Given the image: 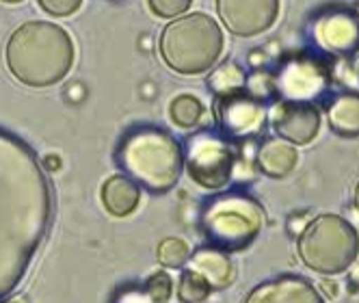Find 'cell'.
Masks as SVG:
<instances>
[{
	"mask_svg": "<svg viewBox=\"0 0 359 303\" xmlns=\"http://www.w3.org/2000/svg\"><path fill=\"white\" fill-rule=\"evenodd\" d=\"M3 3H9V5H15V3H22V0H3Z\"/></svg>",
	"mask_w": 359,
	"mask_h": 303,
	"instance_id": "33",
	"label": "cell"
},
{
	"mask_svg": "<svg viewBox=\"0 0 359 303\" xmlns=\"http://www.w3.org/2000/svg\"><path fill=\"white\" fill-rule=\"evenodd\" d=\"M37 3L46 13L55 15V18H65V15H72L79 11L83 0H37Z\"/></svg>",
	"mask_w": 359,
	"mask_h": 303,
	"instance_id": "26",
	"label": "cell"
},
{
	"mask_svg": "<svg viewBox=\"0 0 359 303\" xmlns=\"http://www.w3.org/2000/svg\"><path fill=\"white\" fill-rule=\"evenodd\" d=\"M191 245L184 238H165L156 247V258L158 264L165 269H184L191 258Z\"/></svg>",
	"mask_w": 359,
	"mask_h": 303,
	"instance_id": "19",
	"label": "cell"
},
{
	"mask_svg": "<svg viewBox=\"0 0 359 303\" xmlns=\"http://www.w3.org/2000/svg\"><path fill=\"white\" fill-rule=\"evenodd\" d=\"M351 267H353V271H351V282H353L355 286H359V262L355 260Z\"/></svg>",
	"mask_w": 359,
	"mask_h": 303,
	"instance_id": "30",
	"label": "cell"
},
{
	"mask_svg": "<svg viewBox=\"0 0 359 303\" xmlns=\"http://www.w3.org/2000/svg\"><path fill=\"white\" fill-rule=\"evenodd\" d=\"M310 221H312V215L307 213V210H303V213H292V215L288 217V221H286V230H288V234H290L292 238H299Z\"/></svg>",
	"mask_w": 359,
	"mask_h": 303,
	"instance_id": "27",
	"label": "cell"
},
{
	"mask_svg": "<svg viewBox=\"0 0 359 303\" xmlns=\"http://www.w3.org/2000/svg\"><path fill=\"white\" fill-rule=\"evenodd\" d=\"M273 79L279 100L314 105L331 87V67L316 55L297 53L279 63Z\"/></svg>",
	"mask_w": 359,
	"mask_h": 303,
	"instance_id": "8",
	"label": "cell"
},
{
	"mask_svg": "<svg viewBox=\"0 0 359 303\" xmlns=\"http://www.w3.org/2000/svg\"><path fill=\"white\" fill-rule=\"evenodd\" d=\"M223 53V33L206 13H189L173 20L163 31L161 55L177 74L208 72Z\"/></svg>",
	"mask_w": 359,
	"mask_h": 303,
	"instance_id": "5",
	"label": "cell"
},
{
	"mask_svg": "<svg viewBox=\"0 0 359 303\" xmlns=\"http://www.w3.org/2000/svg\"><path fill=\"white\" fill-rule=\"evenodd\" d=\"M245 72L234 61H223L210 76H208V87L215 91V95H225L245 89Z\"/></svg>",
	"mask_w": 359,
	"mask_h": 303,
	"instance_id": "18",
	"label": "cell"
},
{
	"mask_svg": "<svg viewBox=\"0 0 359 303\" xmlns=\"http://www.w3.org/2000/svg\"><path fill=\"white\" fill-rule=\"evenodd\" d=\"M115 165L141 189L163 195L182 175L184 149L171 133L158 126H135L115 147Z\"/></svg>",
	"mask_w": 359,
	"mask_h": 303,
	"instance_id": "2",
	"label": "cell"
},
{
	"mask_svg": "<svg viewBox=\"0 0 359 303\" xmlns=\"http://www.w3.org/2000/svg\"><path fill=\"white\" fill-rule=\"evenodd\" d=\"M299 152L292 143L273 137L266 139L255 149V169L262 171L269 178H286L297 167Z\"/></svg>",
	"mask_w": 359,
	"mask_h": 303,
	"instance_id": "15",
	"label": "cell"
},
{
	"mask_svg": "<svg viewBox=\"0 0 359 303\" xmlns=\"http://www.w3.org/2000/svg\"><path fill=\"white\" fill-rule=\"evenodd\" d=\"M169 115L180 128H195L203 117V107L193 95H177L171 102Z\"/></svg>",
	"mask_w": 359,
	"mask_h": 303,
	"instance_id": "20",
	"label": "cell"
},
{
	"mask_svg": "<svg viewBox=\"0 0 359 303\" xmlns=\"http://www.w3.org/2000/svg\"><path fill=\"white\" fill-rule=\"evenodd\" d=\"M327 119L331 130L344 137L357 139L359 137V95L357 93H342L333 97L327 109Z\"/></svg>",
	"mask_w": 359,
	"mask_h": 303,
	"instance_id": "17",
	"label": "cell"
},
{
	"mask_svg": "<svg viewBox=\"0 0 359 303\" xmlns=\"http://www.w3.org/2000/svg\"><path fill=\"white\" fill-rule=\"evenodd\" d=\"M149 9L158 18H177L184 11H189L193 0H147Z\"/></svg>",
	"mask_w": 359,
	"mask_h": 303,
	"instance_id": "24",
	"label": "cell"
},
{
	"mask_svg": "<svg viewBox=\"0 0 359 303\" xmlns=\"http://www.w3.org/2000/svg\"><path fill=\"white\" fill-rule=\"evenodd\" d=\"M320 290L327 295V297H336L338 295V286H336V282H331V280H325L323 284H320Z\"/></svg>",
	"mask_w": 359,
	"mask_h": 303,
	"instance_id": "29",
	"label": "cell"
},
{
	"mask_svg": "<svg viewBox=\"0 0 359 303\" xmlns=\"http://www.w3.org/2000/svg\"><path fill=\"white\" fill-rule=\"evenodd\" d=\"M210 286L201 275L191 269H184L177 280V301L180 303H201L210 297Z\"/></svg>",
	"mask_w": 359,
	"mask_h": 303,
	"instance_id": "21",
	"label": "cell"
},
{
	"mask_svg": "<svg viewBox=\"0 0 359 303\" xmlns=\"http://www.w3.org/2000/svg\"><path fill=\"white\" fill-rule=\"evenodd\" d=\"M266 223L264 208L243 189L221 191L203 201L199 230L206 245L225 254H238L260 236Z\"/></svg>",
	"mask_w": 359,
	"mask_h": 303,
	"instance_id": "4",
	"label": "cell"
},
{
	"mask_svg": "<svg viewBox=\"0 0 359 303\" xmlns=\"http://www.w3.org/2000/svg\"><path fill=\"white\" fill-rule=\"evenodd\" d=\"M141 286L151 303H169L173 295V277L167 271H154Z\"/></svg>",
	"mask_w": 359,
	"mask_h": 303,
	"instance_id": "23",
	"label": "cell"
},
{
	"mask_svg": "<svg viewBox=\"0 0 359 303\" xmlns=\"http://www.w3.org/2000/svg\"><path fill=\"white\" fill-rule=\"evenodd\" d=\"M355 13H357V18H359V5L355 7Z\"/></svg>",
	"mask_w": 359,
	"mask_h": 303,
	"instance_id": "34",
	"label": "cell"
},
{
	"mask_svg": "<svg viewBox=\"0 0 359 303\" xmlns=\"http://www.w3.org/2000/svg\"><path fill=\"white\" fill-rule=\"evenodd\" d=\"M355 208H357V213H359V184H357V189H355Z\"/></svg>",
	"mask_w": 359,
	"mask_h": 303,
	"instance_id": "31",
	"label": "cell"
},
{
	"mask_svg": "<svg viewBox=\"0 0 359 303\" xmlns=\"http://www.w3.org/2000/svg\"><path fill=\"white\" fill-rule=\"evenodd\" d=\"M141 187L123 173H115L102 184V204L113 217H128L139 208Z\"/></svg>",
	"mask_w": 359,
	"mask_h": 303,
	"instance_id": "16",
	"label": "cell"
},
{
	"mask_svg": "<svg viewBox=\"0 0 359 303\" xmlns=\"http://www.w3.org/2000/svg\"><path fill=\"white\" fill-rule=\"evenodd\" d=\"M266 117L275 135L292 145H307L320 128V113L314 105L277 100Z\"/></svg>",
	"mask_w": 359,
	"mask_h": 303,
	"instance_id": "11",
	"label": "cell"
},
{
	"mask_svg": "<svg viewBox=\"0 0 359 303\" xmlns=\"http://www.w3.org/2000/svg\"><path fill=\"white\" fill-rule=\"evenodd\" d=\"M74 63L69 35L50 22H27L13 31L7 43V65L15 79L29 87L61 83Z\"/></svg>",
	"mask_w": 359,
	"mask_h": 303,
	"instance_id": "3",
	"label": "cell"
},
{
	"mask_svg": "<svg viewBox=\"0 0 359 303\" xmlns=\"http://www.w3.org/2000/svg\"><path fill=\"white\" fill-rule=\"evenodd\" d=\"M201 303H206V301H201Z\"/></svg>",
	"mask_w": 359,
	"mask_h": 303,
	"instance_id": "35",
	"label": "cell"
},
{
	"mask_svg": "<svg viewBox=\"0 0 359 303\" xmlns=\"http://www.w3.org/2000/svg\"><path fill=\"white\" fill-rule=\"evenodd\" d=\"M299 258L307 269L323 275H338L351 269L359 256L355 227L338 215L314 217L297 238Z\"/></svg>",
	"mask_w": 359,
	"mask_h": 303,
	"instance_id": "6",
	"label": "cell"
},
{
	"mask_svg": "<svg viewBox=\"0 0 359 303\" xmlns=\"http://www.w3.org/2000/svg\"><path fill=\"white\" fill-rule=\"evenodd\" d=\"M316 46L329 55H353L359 50V18L355 11L331 9L312 24Z\"/></svg>",
	"mask_w": 359,
	"mask_h": 303,
	"instance_id": "12",
	"label": "cell"
},
{
	"mask_svg": "<svg viewBox=\"0 0 359 303\" xmlns=\"http://www.w3.org/2000/svg\"><path fill=\"white\" fill-rule=\"evenodd\" d=\"M184 167L191 180L206 191H221L234 180L238 143L225 139L221 133L201 130L187 137Z\"/></svg>",
	"mask_w": 359,
	"mask_h": 303,
	"instance_id": "7",
	"label": "cell"
},
{
	"mask_svg": "<svg viewBox=\"0 0 359 303\" xmlns=\"http://www.w3.org/2000/svg\"><path fill=\"white\" fill-rule=\"evenodd\" d=\"M187 269L201 275L212 292H219V290H225L227 286H232L236 277V269H234V262L229 260V254L210 245H201L195 251H191Z\"/></svg>",
	"mask_w": 359,
	"mask_h": 303,
	"instance_id": "14",
	"label": "cell"
},
{
	"mask_svg": "<svg viewBox=\"0 0 359 303\" xmlns=\"http://www.w3.org/2000/svg\"><path fill=\"white\" fill-rule=\"evenodd\" d=\"M39 163H41V169L46 173H55L61 169V156L59 154H46Z\"/></svg>",
	"mask_w": 359,
	"mask_h": 303,
	"instance_id": "28",
	"label": "cell"
},
{
	"mask_svg": "<svg viewBox=\"0 0 359 303\" xmlns=\"http://www.w3.org/2000/svg\"><path fill=\"white\" fill-rule=\"evenodd\" d=\"M53 219V193L35 152L0 130V303L24 280Z\"/></svg>",
	"mask_w": 359,
	"mask_h": 303,
	"instance_id": "1",
	"label": "cell"
},
{
	"mask_svg": "<svg viewBox=\"0 0 359 303\" xmlns=\"http://www.w3.org/2000/svg\"><path fill=\"white\" fill-rule=\"evenodd\" d=\"M215 115H217V126L219 133L234 141H251L262 137L266 128V109L264 102L251 97L245 89L217 95L215 100Z\"/></svg>",
	"mask_w": 359,
	"mask_h": 303,
	"instance_id": "9",
	"label": "cell"
},
{
	"mask_svg": "<svg viewBox=\"0 0 359 303\" xmlns=\"http://www.w3.org/2000/svg\"><path fill=\"white\" fill-rule=\"evenodd\" d=\"M3 303H27V301H22V299H13V301H3Z\"/></svg>",
	"mask_w": 359,
	"mask_h": 303,
	"instance_id": "32",
	"label": "cell"
},
{
	"mask_svg": "<svg viewBox=\"0 0 359 303\" xmlns=\"http://www.w3.org/2000/svg\"><path fill=\"white\" fill-rule=\"evenodd\" d=\"M111 303H151V301H149V297L145 295V290H143L141 284L128 282V284L119 286V288L113 292Z\"/></svg>",
	"mask_w": 359,
	"mask_h": 303,
	"instance_id": "25",
	"label": "cell"
},
{
	"mask_svg": "<svg viewBox=\"0 0 359 303\" xmlns=\"http://www.w3.org/2000/svg\"><path fill=\"white\" fill-rule=\"evenodd\" d=\"M245 303H325L318 288L301 275H277L255 286Z\"/></svg>",
	"mask_w": 359,
	"mask_h": 303,
	"instance_id": "13",
	"label": "cell"
},
{
	"mask_svg": "<svg viewBox=\"0 0 359 303\" xmlns=\"http://www.w3.org/2000/svg\"><path fill=\"white\" fill-rule=\"evenodd\" d=\"M217 11L229 33L255 37L275 24L279 0H217Z\"/></svg>",
	"mask_w": 359,
	"mask_h": 303,
	"instance_id": "10",
	"label": "cell"
},
{
	"mask_svg": "<svg viewBox=\"0 0 359 303\" xmlns=\"http://www.w3.org/2000/svg\"><path fill=\"white\" fill-rule=\"evenodd\" d=\"M245 91H247L251 97L260 100V102H269V100L277 97L273 74H271L266 67H260V69L251 72V74L247 76V79H245Z\"/></svg>",
	"mask_w": 359,
	"mask_h": 303,
	"instance_id": "22",
	"label": "cell"
}]
</instances>
